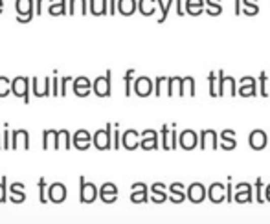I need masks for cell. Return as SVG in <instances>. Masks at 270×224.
I'll return each instance as SVG.
<instances>
[{"instance_id": "cell-31", "label": "cell", "mask_w": 270, "mask_h": 224, "mask_svg": "<svg viewBox=\"0 0 270 224\" xmlns=\"http://www.w3.org/2000/svg\"><path fill=\"white\" fill-rule=\"evenodd\" d=\"M109 0H90V13L94 17H102L109 13Z\"/></svg>"}, {"instance_id": "cell-2", "label": "cell", "mask_w": 270, "mask_h": 224, "mask_svg": "<svg viewBox=\"0 0 270 224\" xmlns=\"http://www.w3.org/2000/svg\"><path fill=\"white\" fill-rule=\"evenodd\" d=\"M29 77L19 76L11 79V94H15L17 98H22L26 103H29Z\"/></svg>"}, {"instance_id": "cell-59", "label": "cell", "mask_w": 270, "mask_h": 224, "mask_svg": "<svg viewBox=\"0 0 270 224\" xmlns=\"http://www.w3.org/2000/svg\"><path fill=\"white\" fill-rule=\"evenodd\" d=\"M221 0H204V4L206 6H215V4H219Z\"/></svg>"}, {"instance_id": "cell-54", "label": "cell", "mask_w": 270, "mask_h": 224, "mask_svg": "<svg viewBox=\"0 0 270 224\" xmlns=\"http://www.w3.org/2000/svg\"><path fill=\"white\" fill-rule=\"evenodd\" d=\"M31 19H33V15H17V22L20 24L31 22Z\"/></svg>"}, {"instance_id": "cell-32", "label": "cell", "mask_w": 270, "mask_h": 224, "mask_svg": "<svg viewBox=\"0 0 270 224\" xmlns=\"http://www.w3.org/2000/svg\"><path fill=\"white\" fill-rule=\"evenodd\" d=\"M136 11H140L144 17H151L156 11V0H138Z\"/></svg>"}, {"instance_id": "cell-42", "label": "cell", "mask_w": 270, "mask_h": 224, "mask_svg": "<svg viewBox=\"0 0 270 224\" xmlns=\"http://www.w3.org/2000/svg\"><path fill=\"white\" fill-rule=\"evenodd\" d=\"M241 13L248 15V17H254V15L259 13V6L257 4H241Z\"/></svg>"}, {"instance_id": "cell-49", "label": "cell", "mask_w": 270, "mask_h": 224, "mask_svg": "<svg viewBox=\"0 0 270 224\" xmlns=\"http://www.w3.org/2000/svg\"><path fill=\"white\" fill-rule=\"evenodd\" d=\"M74 77L72 76H64L63 79H61V95H66V86L68 83H72Z\"/></svg>"}, {"instance_id": "cell-37", "label": "cell", "mask_w": 270, "mask_h": 224, "mask_svg": "<svg viewBox=\"0 0 270 224\" xmlns=\"http://www.w3.org/2000/svg\"><path fill=\"white\" fill-rule=\"evenodd\" d=\"M237 94L241 98H252V95H257V85H241L237 88Z\"/></svg>"}, {"instance_id": "cell-53", "label": "cell", "mask_w": 270, "mask_h": 224, "mask_svg": "<svg viewBox=\"0 0 270 224\" xmlns=\"http://www.w3.org/2000/svg\"><path fill=\"white\" fill-rule=\"evenodd\" d=\"M50 92H52V95H57V94H59V79H57V77H52V85H50Z\"/></svg>"}, {"instance_id": "cell-6", "label": "cell", "mask_w": 270, "mask_h": 224, "mask_svg": "<svg viewBox=\"0 0 270 224\" xmlns=\"http://www.w3.org/2000/svg\"><path fill=\"white\" fill-rule=\"evenodd\" d=\"M31 85H33V94L37 98H46V95H52L50 92V85H52V77L44 76V77H31Z\"/></svg>"}, {"instance_id": "cell-15", "label": "cell", "mask_w": 270, "mask_h": 224, "mask_svg": "<svg viewBox=\"0 0 270 224\" xmlns=\"http://www.w3.org/2000/svg\"><path fill=\"white\" fill-rule=\"evenodd\" d=\"M97 197H99L105 204H112V202L118 201V187H116L112 182H105V184L97 189Z\"/></svg>"}, {"instance_id": "cell-18", "label": "cell", "mask_w": 270, "mask_h": 224, "mask_svg": "<svg viewBox=\"0 0 270 224\" xmlns=\"http://www.w3.org/2000/svg\"><path fill=\"white\" fill-rule=\"evenodd\" d=\"M130 189H132V193H130V201L134 202V204L149 201V189H147V186H145L144 182H136V184H132Z\"/></svg>"}, {"instance_id": "cell-9", "label": "cell", "mask_w": 270, "mask_h": 224, "mask_svg": "<svg viewBox=\"0 0 270 224\" xmlns=\"http://www.w3.org/2000/svg\"><path fill=\"white\" fill-rule=\"evenodd\" d=\"M48 195V202H53V204H61V202L66 201V186L61 184V182H55L48 187L46 191Z\"/></svg>"}, {"instance_id": "cell-3", "label": "cell", "mask_w": 270, "mask_h": 224, "mask_svg": "<svg viewBox=\"0 0 270 224\" xmlns=\"http://www.w3.org/2000/svg\"><path fill=\"white\" fill-rule=\"evenodd\" d=\"M92 92L99 98H109L112 92V85H111V70H107L105 76H99L94 79L92 83Z\"/></svg>"}, {"instance_id": "cell-29", "label": "cell", "mask_w": 270, "mask_h": 224, "mask_svg": "<svg viewBox=\"0 0 270 224\" xmlns=\"http://www.w3.org/2000/svg\"><path fill=\"white\" fill-rule=\"evenodd\" d=\"M66 0H48V13L50 15H68Z\"/></svg>"}, {"instance_id": "cell-17", "label": "cell", "mask_w": 270, "mask_h": 224, "mask_svg": "<svg viewBox=\"0 0 270 224\" xmlns=\"http://www.w3.org/2000/svg\"><path fill=\"white\" fill-rule=\"evenodd\" d=\"M248 143H250V147L254 149V151H261V149H265L266 145H268V134L261 129L252 131Z\"/></svg>"}, {"instance_id": "cell-44", "label": "cell", "mask_w": 270, "mask_h": 224, "mask_svg": "<svg viewBox=\"0 0 270 224\" xmlns=\"http://www.w3.org/2000/svg\"><path fill=\"white\" fill-rule=\"evenodd\" d=\"M261 187H263V178H257L256 186H254V193H256L254 201L259 202V204H263V202H265V199H263V195H261Z\"/></svg>"}, {"instance_id": "cell-62", "label": "cell", "mask_w": 270, "mask_h": 224, "mask_svg": "<svg viewBox=\"0 0 270 224\" xmlns=\"http://www.w3.org/2000/svg\"><path fill=\"white\" fill-rule=\"evenodd\" d=\"M4 11V0H0V13Z\"/></svg>"}, {"instance_id": "cell-46", "label": "cell", "mask_w": 270, "mask_h": 224, "mask_svg": "<svg viewBox=\"0 0 270 224\" xmlns=\"http://www.w3.org/2000/svg\"><path fill=\"white\" fill-rule=\"evenodd\" d=\"M215 79H217L215 72H210V74H208V86H210V95H212V98H217V90H215Z\"/></svg>"}, {"instance_id": "cell-7", "label": "cell", "mask_w": 270, "mask_h": 224, "mask_svg": "<svg viewBox=\"0 0 270 224\" xmlns=\"http://www.w3.org/2000/svg\"><path fill=\"white\" fill-rule=\"evenodd\" d=\"M10 149H22V151H28L29 149V134L26 129H15L11 133V145Z\"/></svg>"}, {"instance_id": "cell-36", "label": "cell", "mask_w": 270, "mask_h": 224, "mask_svg": "<svg viewBox=\"0 0 270 224\" xmlns=\"http://www.w3.org/2000/svg\"><path fill=\"white\" fill-rule=\"evenodd\" d=\"M175 4V0H167V2H162V0H156V6L160 8V19L158 22H165V19H167L169 15V10H171V6Z\"/></svg>"}, {"instance_id": "cell-11", "label": "cell", "mask_w": 270, "mask_h": 224, "mask_svg": "<svg viewBox=\"0 0 270 224\" xmlns=\"http://www.w3.org/2000/svg\"><path fill=\"white\" fill-rule=\"evenodd\" d=\"M72 90L76 95L79 98H87L88 94L92 92V83L87 76H79L76 79H72Z\"/></svg>"}, {"instance_id": "cell-48", "label": "cell", "mask_w": 270, "mask_h": 224, "mask_svg": "<svg viewBox=\"0 0 270 224\" xmlns=\"http://www.w3.org/2000/svg\"><path fill=\"white\" fill-rule=\"evenodd\" d=\"M206 13L210 15V17H217V15H221V13H222V8H221V4H215V6H208Z\"/></svg>"}, {"instance_id": "cell-21", "label": "cell", "mask_w": 270, "mask_h": 224, "mask_svg": "<svg viewBox=\"0 0 270 224\" xmlns=\"http://www.w3.org/2000/svg\"><path fill=\"white\" fill-rule=\"evenodd\" d=\"M24 189H26V186L22 182H13L10 186V195H8V199H10L13 204H22V202L26 201Z\"/></svg>"}, {"instance_id": "cell-35", "label": "cell", "mask_w": 270, "mask_h": 224, "mask_svg": "<svg viewBox=\"0 0 270 224\" xmlns=\"http://www.w3.org/2000/svg\"><path fill=\"white\" fill-rule=\"evenodd\" d=\"M55 134H57V131H53V129L43 131V149L44 151L50 147L55 149Z\"/></svg>"}, {"instance_id": "cell-33", "label": "cell", "mask_w": 270, "mask_h": 224, "mask_svg": "<svg viewBox=\"0 0 270 224\" xmlns=\"http://www.w3.org/2000/svg\"><path fill=\"white\" fill-rule=\"evenodd\" d=\"M184 4H186V13L189 15H200L204 11V0H184Z\"/></svg>"}, {"instance_id": "cell-28", "label": "cell", "mask_w": 270, "mask_h": 224, "mask_svg": "<svg viewBox=\"0 0 270 224\" xmlns=\"http://www.w3.org/2000/svg\"><path fill=\"white\" fill-rule=\"evenodd\" d=\"M87 15L88 13V0H68V15Z\"/></svg>"}, {"instance_id": "cell-20", "label": "cell", "mask_w": 270, "mask_h": 224, "mask_svg": "<svg viewBox=\"0 0 270 224\" xmlns=\"http://www.w3.org/2000/svg\"><path fill=\"white\" fill-rule=\"evenodd\" d=\"M206 197L213 202V204H219V202H222L224 199H226V191H224V186H222L221 182H215V184H212V186L206 189Z\"/></svg>"}, {"instance_id": "cell-51", "label": "cell", "mask_w": 270, "mask_h": 224, "mask_svg": "<svg viewBox=\"0 0 270 224\" xmlns=\"http://www.w3.org/2000/svg\"><path fill=\"white\" fill-rule=\"evenodd\" d=\"M48 0H35V15H43L44 13V4Z\"/></svg>"}, {"instance_id": "cell-39", "label": "cell", "mask_w": 270, "mask_h": 224, "mask_svg": "<svg viewBox=\"0 0 270 224\" xmlns=\"http://www.w3.org/2000/svg\"><path fill=\"white\" fill-rule=\"evenodd\" d=\"M37 187H39V202H41V204H46V202H48V195H46V178L44 177L39 178Z\"/></svg>"}, {"instance_id": "cell-8", "label": "cell", "mask_w": 270, "mask_h": 224, "mask_svg": "<svg viewBox=\"0 0 270 224\" xmlns=\"http://www.w3.org/2000/svg\"><path fill=\"white\" fill-rule=\"evenodd\" d=\"M177 145H179V138H177L175 125H171V129H169V125H164L162 127V147L165 151H173L177 149Z\"/></svg>"}, {"instance_id": "cell-41", "label": "cell", "mask_w": 270, "mask_h": 224, "mask_svg": "<svg viewBox=\"0 0 270 224\" xmlns=\"http://www.w3.org/2000/svg\"><path fill=\"white\" fill-rule=\"evenodd\" d=\"M8 94H11V79L2 76L0 77V98H6Z\"/></svg>"}, {"instance_id": "cell-63", "label": "cell", "mask_w": 270, "mask_h": 224, "mask_svg": "<svg viewBox=\"0 0 270 224\" xmlns=\"http://www.w3.org/2000/svg\"><path fill=\"white\" fill-rule=\"evenodd\" d=\"M268 147H270V133H268Z\"/></svg>"}, {"instance_id": "cell-34", "label": "cell", "mask_w": 270, "mask_h": 224, "mask_svg": "<svg viewBox=\"0 0 270 224\" xmlns=\"http://www.w3.org/2000/svg\"><path fill=\"white\" fill-rule=\"evenodd\" d=\"M169 199H171V202H175V204H180V202L186 199L184 186L180 184V182H175V184H171V195H169Z\"/></svg>"}, {"instance_id": "cell-14", "label": "cell", "mask_w": 270, "mask_h": 224, "mask_svg": "<svg viewBox=\"0 0 270 224\" xmlns=\"http://www.w3.org/2000/svg\"><path fill=\"white\" fill-rule=\"evenodd\" d=\"M140 147L144 151H154V149H158V133L153 129L144 131L140 136Z\"/></svg>"}, {"instance_id": "cell-27", "label": "cell", "mask_w": 270, "mask_h": 224, "mask_svg": "<svg viewBox=\"0 0 270 224\" xmlns=\"http://www.w3.org/2000/svg\"><path fill=\"white\" fill-rule=\"evenodd\" d=\"M17 15H35V0H15Z\"/></svg>"}, {"instance_id": "cell-16", "label": "cell", "mask_w": 270, "mask_h": 224, "mask_svg": "<svg viewBox=\"0 0 270 224\" xmlns=\"http://www.w3.org/2000/svg\"><path fill=\"white\" fill-rule=\"evenodd\" d=\"M121 145L127 151H134V149L140 147V133L134 129H129L121 134Z\"/></svg>"}, {"instance_id": "cell-40", "label": "cell", "mask_w": 270, "mask_h": 224, "mask_svg": "<svg viewBox=\"0 0 270 224\" xmlns=\"http://www.w3.org/2000/svg\"><path fill=\"white\" fill-rule=\"evenodd\" d=\"M123 81H125V95L129 98L132 94V81H134V70L132 68L127 70V74L123 76Z\"/></svg>"}, {"instance_id": "cell-24", "label": "cell", "mask_w": 270, "mask_h": 224, "mask_svg": "<svg viewBox=\"0 0 270 224\" xmlns=\"http://www.w3.org/2000/svg\"><path fill=\"white\" fill-rule=\"evenodd\" d=\"M237 193H235V201L237 202H252L254 201V195H252V193H254V187L250 186V184H237Z\"/></svg>"}, {"instance_id": "cell-10", "label": "cell", "mask_w": 270, "mask_h": 224, "mask_svg": "<svg viewBox=\"0 0 270 224\" xmlns=\"http://www.w3.org/2000/svg\"><path fill=\"white\" fill-rule=\"evenodd\" d=\"M134 94L140 95V98H147V95L153 94V79L147 76H140L134 79Z\"/></svg>"}, {"instance_id": "cell-1", "label": "cell", "mask_w": 270, "mask_h": 224, "mask_svg": "<svg viewBox=\"0 0 270 224\" xmlns=\"http://www.w3.org/2000/svg\"><path fill=\"white\" fill-rule=\"evenodd\" d=\"M94 147L99 151H109L112 149V123H107L105 129H97L92 136Z\"/></svg>"}, {"instance_id": "cell-61", "label": "cell", "mask_w": 270, "mask_h": 224, "mask_svg": "<svg viewBox=\"0 0 270 224\" xmlns=\"http://www.w3.org/2000/svg\"><path fill=\"white\" fill-rule=\"evenodd\" d=\"M259 0H241V4H257Z\"/></svg>"}, {"instance_id": "cell-43", "label": "cell", "mask_w": 270, "mask_h": 224, "mask_svg": "<svg viewBox=\"0 0 270 224\" xmlns=\"http://www.w3.org/2000/svg\"><path fill=\"white\" fill-rule=\"evenodd\" d=\"M114 133H112V149H120L121 145V136H120V123H114Z\"/></svg>"}, {"instance_id": "cell-57", "label": "cell", "mask_w": 270, "mask_h": 224, "mask_svg": "<svg viewBox=\"0 0 270 224\" xmlns=\"http://www.w3.org/2000/svg\"><path fill=\"white\" fill-rule=\"evenodd\" d=\"M116 2H118V0H109V2H107V4H109V15L116 13Z\"/></svg>"}, {"instance_id": "cell-55", "label": "cell", "mask_w": 270, "mask_h": 224, "mask_svg": "<svg viewBox=\"0 0 270 224\" xmlns=\"http://www.w3.org/2000/svg\"><path fill=\"white\" fill-rule=\"evenodd\" d=\"M175 6H177V13H179V17H184V0H175Z\"/></svg>"}, {"instance_id": "cell-13", "label": "cell", "mask_w": 270, "mask_h": 224, "mask_svg": "<svg viewBox=\"0 0 270 224\" xmlns=\"http://www.w3.org/2000/svg\"><path fill=\"white\" fill-rule=\"evenodd\" d=\"M179 145L186 151H191L198 145V134L191 129H186L179 134Z\"/></svg>"}, {"instance_id": "cell-25", "label": "cell", "mask_w": 270, "mask_h": 224, "mask_svg": "<svg viewBox=\"0 0 270 224\" xmlns=\"http://www.w3.org/2000/svg\"><path fill=\"white\" fill-rule=\"evenodd\" d=\"M70 147H72V134L68 133L66 129L57 131V134H55V149L68 151Z\"/></svg>"}, {"instance_id": "cell-26", "label": "cell", "mask_w": 270, "mask_h": 224, "mask_svg": "<svg viewBox=\"0 0 270 224\" xmlns=\"http://www.w3.org/2000/svg\"><path fill=\"white\" fill-rule=\"evenodd\" d=\"M221 138H222L221 149H224V151H233V149L237 147V142H235V131L224 129V131H222V133H221Z\"/></svg>"}, {"instance_id": "cell-4", "label": "cell", "mask_w": 270, "mask_h": 224, "mask_svg": "<svg viewBox=\"0 0 270 224\" xmlns=\"http://www.w3.org/2000/svg\"><path fill=\"white\" fill-rule=\"evenodd\" d=\"M79 199L83 204H92L97 199V187L96 184L87 182L85 177H79Z\"/></svg>"}, {"instance_id": "cell-52", "label": "cell", "mask_w": 270, "mask_h": 224, "mask_svg": "<svg viewBox=\"0 0 270 224\" xmlns=\"http://www.w3.org/2000/svg\"><path fill=\"white\" fill-rule=\"evenodd\" d=\"M239 85H257L256 81V77H252V76H245L239 79Z\"/></svg>"}, {"instance_id": "cell-60", "label": "cell", "mask_w": 270, "mask_h": 224, "mask_svg": "<svg viewBox=\"0 0 270 224\" xmlns=\"http://www.w3.org/2000/svg\"><path fill=\"white\" fill-rule=\"evenodd\" d=\"M265 199L270 202V184H268V186H266V189H265Z\"/></svg>"}, {"instance_id": "cell-45", "label": "cell", "mask_w": 270, "mask_h": 224, "mask_svg": "<svg viewBox=\"0 0 270 224\" xmlns=\"http://www.w3.org/2000/svg\"><path fill=\"white\" fill-rule=\"evenodd\" d=\"M8 201V178L2 177L0 180V204H4Z\"/></svg>"}, {"instance_id": "cell-12", "label": "cell", "mask_w": 270, "mask_h": 224, "mask_svg": "<svg viewBox=\"0 0 270 224\" xmlns=\"http://www.w3.org/2000/svg\"><path fill=\"white\" fill-rule=\"evenodd\" d=\"M198 143H200V149H217L219 147V134L213 129L200 131Z\"/></svg>"}, {"instance_id": "cell-19", "label": "cell", "mask_w": 270, "mask_h": 224, "mask_svg": "<svg viewBox=\"0 0 270 224\" xmlns=\"http://www.w3.org/2000/svg\"><path fill=\"white\" fill-rule=\"evenodd\" d=\"M72 143L76 145V149H79V151H87V149L90 147V143H92L90 133L85 131V129L76 131V134L72 136Z\"/></svg>"}, {"instance_id": "cell-58", "label": "cell", "mask_w": 270, "mask_h": 224, "mask_svg": "<svg viewBox=\"0 0 270 224\" xmlns=\"http://www.w3.org/2000/svg\"><path fill=\"white\" fill-rule=\"evenodd\" d=\"M235 15H241V0H235Z\"/></svg>"}, {"instance_id": "cell-23", "label": "cell", "mask_w": 270, "mask_h": 224, "mask_svg": "<svg viewBox=\"0 0 270 224\" xmlns=\"http://www.w3.org/2000/svg\"><path fill=\"white\" fill-rule=\"evenodd\" d=\"M136 8H138V0H118L116 2V11L120 15H123V17L134 15Z\"/></svg>"}, {"instance_id": "cell-30", "label": "cell", "mask_w": 270, "mask_h": 224, "mask_svg": "<svg viewBox=\"0 0 270 224\" xmlns=\"http://www.w3.org/2000/svg\"><path fill=\"white\" fill-rule=\"evenodd\" d=\"M151 193H153V195L149 197L151 201L153 202H165L167 201V193H165V186L164 184H153V187H151Z\"/></svg>"}, {"instance_id": "cell-38", "label": "cell", "mask_w": 270, "mask_h": 224, "mask_svg": "<svg viewBox=\"0 0 270 224\" xmlns=\"http://www.w3.org/2000/svg\"><path fill=\"white\" fill-rule=\"evenodd\" d=\"M182 88H184V94L188 90V94L191 95V98L197 94V92H195V77H191V76L182 77Z\"/></svg>"}, {"instance_id": "cell-22", "label": "cell", "mask_w": 270, "mask_h": 224, "mask_svg": "<svg viewBox=\"0 0 270 224\" xmlns=\"http://www.w3.org/2000/svg\"><path fill=\"white\" fill-rule=\"evenodd\" d=\"M186 197H188L191 202L198 204V202H203L204 199H206V187H204L200 182H195V184H191V186L188 187V193H186Z\"/></svg>"}, {"instance_id": "cell-56", "label": "cell", "mask_w": 270, "mask_h": 224, "mask_svg": "<svg viewBox=\"0 0 270 224\" xmlns=\"http://www.w3.org/2000/svg\"><path fill=\"white\" fill-rule=\"evenodd\" d=\"M224 191H226V201L231 202V191H233V187H231V180L228 182V186L224 187Z\"/></svg>"}, {"instance_id": "cell-50", "label": "cell", "mask_w": 270, "mask_h": 224, "mask_svg": "<svg viewBox=\"0 0 270 224\" xmlns=\"http://www.w3.org/2000/svg\"><path fill=\"white\" fill-rule=\"evenodd\" d=\"M2 138H4V145H2V149H10V145H11V133L8 131V125H6V131H4V134H2Z\"/></svg>"}, {"instance_id": "cell-47", "label": "cell", "mask_w": 270, "mask_h": 224, "mask_svg": "<svg viewBox=\"0 0 270 224\" xmlns=\"http://www.w3.org/2000/svg\"><path fill=\"white\" fill-rule=\"evenodd\" d=\"M259 92L263 98H266L268 95V90H266V74L265 72H261L259 74Z\"/></svg>"}, {"instance_id": "cell-5", "label": "cell", "mask_w": 270, "mask_h": 224, "mask_svg": "<svg viewBox=\"0 0 270 224\" xmlns=\"http://www.w3.org/2000/svg\"><path fill=\"white\" fill-rule=\"evenodd\" d=\"M230 92V95H235L237 94V88H235V79L231 76H226L224 72H219V86H217V98H222V95H226Z\"/></svg>"}]
</instances>
